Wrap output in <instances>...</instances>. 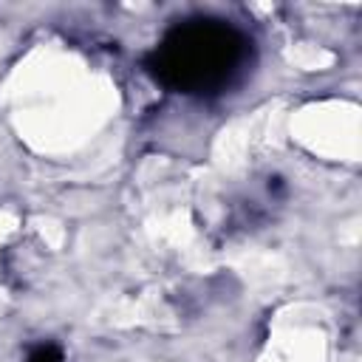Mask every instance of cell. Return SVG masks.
Segmentation results:
<instances>
[{
	"label": "cell",
	"mask_w": 362,
	"mask_h": 362,
	"mask_svg": "<svg viewBox=\"0 0 362 362\" xmlns=\"http://www.w3.org/2000/svg\"><path fill=\"white\" fill-rule=\"evenodd\" d=\"M249 54L246 37L223 20L195 17L173 25L153 48L147 68L153 76L181 93L209 96L226 90L243 71Z\"/></svg>",
	"instance_id": "obj_1"
},
{
	"label": "cell",
	"mask_w": 362,
	"mask_h": 362,
	"mask_svg": "<svg viewBox=\"0 0 362 362\" xmlns=\"http://www.w3.org/2000/svg\"><path fill=\"white\" fill-rule=\"evenodd\" d=\"M25 362H65L62 359V351L57 345H37Z\"/></svg>",
	"instance_id": "obj_2"
}]
</instances>
